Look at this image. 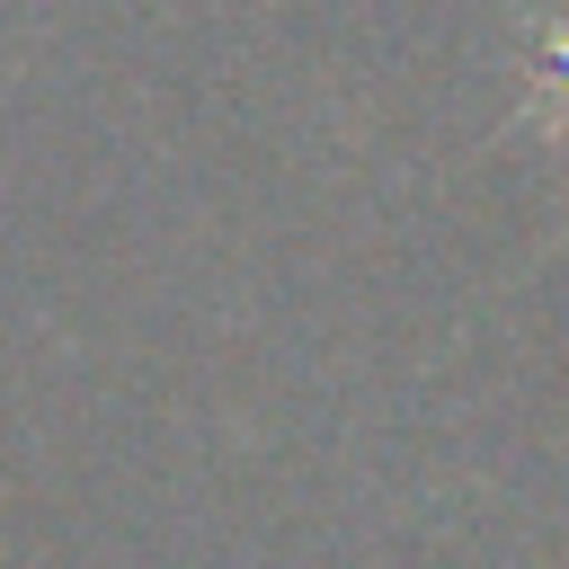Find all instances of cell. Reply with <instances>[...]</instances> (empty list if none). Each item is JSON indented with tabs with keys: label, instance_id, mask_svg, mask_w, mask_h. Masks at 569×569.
Listing matches in <instances>:
<instances>
[{
	"label": "cell",
	"instance_id": "cell-1",
	"mask_svg": "<svg viewBox=\"0 0 569 569\" xmlns=\"http://www.w3.org/2000/svg\"><path fill=\"white\" fill-rule=\"evenodd\" d=\"M525 116H551L569 107V27H533V80H525Z\"/></svg>",
	"mask_w": 569,
	"mask_h": 569
}]
</instances>
